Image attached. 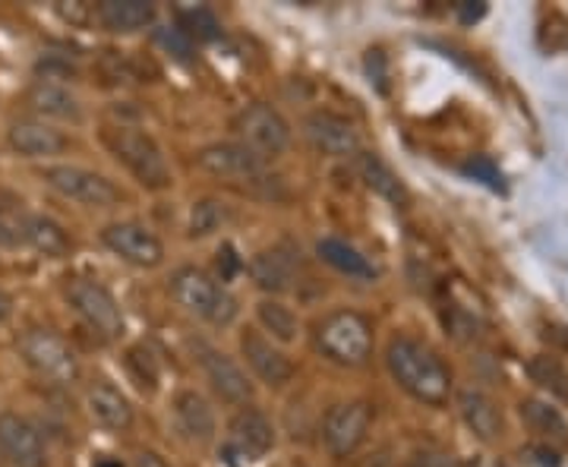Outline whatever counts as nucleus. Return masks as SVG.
I'll return each mask as SVG.
<instances>
[{
	"mask_svg": "<svg viewBox=\"0 0 568 467\" xmlns=\"http://www.w3.org/2000/svg\"><path fill=\"white\" fill-rule=\"evenodd\" d=\"M386 369L392 383L420 405L443 407L452 398V369L417 338L395 335L386 347Z\"/></svg>",
	"mask_w": 568,
	"mask_h": 467,
	"instance_id": "obj_1",
	"label": "nucleus"
},
{
	"mask_svg": "<svg viewBox=\"0 0 568 467\" xmlns=\"http://www.w3.org/2000/svg\"><path fill=\"white\" fill-rule=\"evenodd\" d=\"M168 294L186 316L215 328H227L241 316V301L203 265H178L168 278Z\"/></svg>",
	"mask_w": 568,
	"mask_h": 467,
	"instance_id": "obj_2",
	"label": "nucleus"
},
{
	"mask_svg": "<svg viewBox=\"0 0 568 467\" xmlns=\"http://www.w3.org/2000/svg\"><path fill=\"white\" fill-rule=\"evenodd\" d=\"M104 145L111 149V155L118 159V164L126 167V174L140 183L142 190L149 193H162L174 183L171 174V162L164 155L162 143L142 130V126H130V123H118L104 130Z\"/></svg>",
	"mask_w": 568,
	"mask_h": 467,
	"instance_id": "obj_3",
	"label": "nucleus"
},
{
	"mask_svg": "<svg viewBox=\"0 0 568 467\" xmlns=\"http://www.w3.org/2000/svg\"><path fill=\"white\" fill-rule=\"evenodd\" d=\"M313 345L328 364L361 369L373 357V323L361 309H332L320 323L313 325Z\"/></svg>",
	"mask_w": 568,
	"mask_h": 467,
	"instance_id": "obj_4",
	"label": "nucleus"
},
{
	"mask_svg": "<svg viewBox=\"0 0 568 467\" xmlns=\"http://www.w3.org/2000/svg\"><path fill=\"white\" fill-rule=\"evenodd\" d=\"M39 177L58 196L82 205V209H92V212L118 209L123 203V193L118 183L111 181V177H104L102 171H92V167H82V164H44L39 171Z\"/></svg>",
	"mask_w": 568,
	"mask_h": 467,
	"instance_id": "obj_5",
	"label": "nucleus"
},
{
	"mask_svg": "<svg viewBox=\"0 0 568 467\" xmlns=\"http://www.w3.org/2000/svg\"><path fill=\"white\" fill-rule=\"evenodd\" d=\"M17 351H20L22 364L48 383L70 386L80 379V357L54 328H26L17 338Z\"/></svg>",
	"mask_w": 568,
	"mask_h": 467,
	"instance_id": "obj_6",
	"label": "nucleus"
},
{
	"mask_svg": "<svg viewBox=\"0 0 568 467\" xmlns=\"http://www.w3.org/2000/svg\"><path fill=\"white\" fill-rule=\"evenodd\" d=\"M63 297H67V304L73 306V313L80 316L82 323L89 325L95 335H102L104 342L123 338L126 319H123L121 304H118V297L99 278H89V275L67 278Z\"/></svg>",
	"mask_w": 568,
	"mask_h": 467,
	"instance_id": "obj_7",
	"label": "nucleus"
},
{
	"mask_svg": "<svg viewBox=\"0 0 568 467\" xmlns=\"http://www.w3.org/2000/svg\"><path fill=\"white\" fill-rule=\"evenodd\" d=\"M234 140L244 143L250 152H256L260 159H278L291 149L294 140V130L275 104L268 102H253L244 104L237 114H234Z\"/></svg>",
	"mask_w": 568,
	"mask_h": 467,
	"instance_id": "obj_8",
	"label": "nucleus"
},
{
	"mask_svg": "<svg viewBox=\"0 0 568 467\" xmlns=\"http://www.w3.org/2000/svg\"><path fill=\"white\" fill-rule=\"evenodd\" d=\"M237 351H241L237 361L244 364V369L250 373V379L260 383V386L272 388V392H278V388L287 386V383L294 379V373H297V366L287 357V351H284L282 345H275L272 338H265L256 325L241 328V335H237Z\"/></svg>",
	"mask_w": 568,
	"mask_h": 467,
	"instance_id": "obj_9",
	"label": "nucleus"
},
{
	"mask_svg": "<svg viewBox=\"0 0 568 467\" xmlns=\"http://www.w3.org/2000/svg\"><path fill=\"white\" fill-rule=\"evenodd\" d=\"M373 405L364 398L338 402L325 410L323 417V446L332 458H351L357 455L373 429Z\"/></svg>",
	"mask_w": 568,
	"mask_h": 467,
	"instance_id": "obj_10",
	"label": "nucleus"
},
{
	"mask_svg": "<svg viewBox=\"0 0 568 467\" xmlns=\"http://www.w3.org/2000/svg\"><path fill=\"white\" fill-rule=\"evenodd\" d=\"M278 446V429L272 424V417L260 410L256 405L237 407L224 427V448L227 455L241 458L246 465H256L268 458Z\"/></svg>",
	"mask_w": 568,
	"mask_h": 467,
	"instance_id": "obj_11",
	"label": "nucleus"
},
{
	"mask_svg": "<svg viewBox=\"0 0 568 467\" xmlns=\"http://www.w3.org/2000/svg\"><path fill=\"white\" fill-rule=\"evenodd\" d=\"M99 241L111 256H118L121 263L142 268V272H152L164 263L162 237L149 224L133 222V219L108 222L99 231Z\"/></svg>",
	"mask_w": 568,
	"mask_h": 467,
	"instance_id": "obj_12",
	"label": "nucleus"
},
{
	"mask_svg": "<svg viewBox=\"0 0 568 467\" xmlns=\"http://www.w3.org/2000/svg\"><path fill=\"white\" fill-rule=\"evenodd\" d=\"M196 361L203 369V379L209 383V392L227 407H246L253 405V395H256V383L250 379V373L237 357H231L227 351L212 345H200L196 351Z\"/></svg>",
	"mask_w": 568,
	"mask_h": 467,
	"instance_id": "obj_13",
	"label": "nucleus"
},
{
	"mask_svg": "<svg viewBox=\"0 0 568 467\" xmlns=\"http://www.w3.org/2000/svg\"><path fill=\"white\" fill-rule=\"evenodd\" d=\"M304 136L306 143L313 145V152H320L323 159H335V162H354L364 152V140L361 130L347 121L338 111H310L304 118Z\"/></svg>",
	"mask_w": 568,
	"mask_h": 467,
	"instance_id": "obj_14",
	"label": "nucleus"
},
{
	"mask_svg": "<svg viewBox=\"0 0 568 467\" xmlns=\"http://www.w3.org/2000/svg\"><path fill=\"white\" fill-rule=\"evenodd\" d=\"M196 167L209 174V177H219V181H246L253 183L256 177L265 174V159H260L256 152H250L244 143L237 140H224V143H209L196 152Z\"/></svg>",
	"mask_w": 568,
	"mask_h": 467,
	"instance_id": "obj_15",
	"label": "nucleus"
},
{
	"mask_svg": "<svg viewBox=\"0 0 568 467\" xmlns=\"http://www.w3.org/2000/svg\"><path fill=\"white\" fill-rule=\"evenodd\" d=\"M174 427L193 446H212L219 439V410L200 388H178L171 398Z\"/></svg>",
	"mask_w": 568,
	"mask_h": 467,
	"instance_id": "obj_16",
	"label": "nucleus"
},
{
	"mask_svg": "<svg viewBox=\"0 0 568 467\" xmlns=\"http://www.w3.org/2000/svg\"><path fill=\"white\" fill-rule=\"evenodd\" d=\"M7 149L29 162H51L70 149V136L54 123L22 118L7 126Z\"/></svg>",
	"mask_w": 568,
	"mask_h": 467,
	"instance_id": "obj_17",
	"label": "nucleus"
},
{
	"mask_svg": "<svg viewBox=\"0 0 568 467\" xmlns=\"http://www.w3.org/2000/svg\"><path fill=\"white\" fill-rule=\"evenodd\" d=\"M246 272H250L253 285L260 287L265 297H278V294H287L294 287V282H297L301 260H297L294 246L272 244L263 246L260 253H253Z\"/></svg>",
	"mask_w": 568,
	"mask_h": 467,
	"instance_id": "obj_18",
	"label": "nucleus"
},
{
	"mask_svg": "<svg viewBox=\"0 0 568 467\" xmlns=\"http://www.w3.org/2000/svg\"><path fill=\"white\" fill-rule=\"evenodd\" d=\"M0 455L13 467H48V448L39 427L22 414H0Z\"/></svg>",
	"mask_w": 568,
	"mask_h": 467,
	"instance_id": "obj_19",
	"label": "nucleus"
},
{
	"mask_svg": "<svg viewBox=\"0 0 568 467\" xmlns=\"http://www.w3.org/2000/svg\"><path fill=\"white\" fill-rule=\"evenodd\" d=\"M26 104L39 114V121H58L80 126L85 121V108H82L80 95L70 89V82L54 80H32L29 92H26Z\"/></svg>",
	"mask_w": 568,
	"mask_h": 467,
	"instance_id": "obj_20",
	"label": "nucleus"
},
{
	"mask_svg": "<svg viewBox=\"0 0 568 467\" xmlns=\"http://www.w3.org/2000/svg\"><path fill=\"white\" fill-rule=\"evenodd\" d=\"M85 410H89L92 424L108 429V433H130L133 424H136L133 402L108 379H95L92 386L85 388Z\"/></svg>",
	"mask_w": 568,
	"mask_h": 467,
	"instance_id": "obj_21",
	"label": "nucleus"
},
{
	"mask_svg": "<svg viewBox=\"0 0 568 467\" xmlns=\"http://www.w3.org/2000/svg\"><path fill=\"white\" fill-rule=\"evenodd\" d=\"M92 20L111 35H136L152 29L159 20V7L149 0H102L92 7Z\"/></svg>",
	"mask_w": 568,
	"mask_h": 467,
	"instance_id": "obj_22",
	"label": "nucleus"
},
{
	"mask_svg": "<svg viewBox=\"0 0 568 467\" xmlns=\"http://www.w3.org/2000/svg\"><path fill=\"white\" fill-rule=\"evenodd\" d=\"M455 407H458V414H462V420H465V427L480 439V443H496V439H503V414H499V407L496 402L489 398L487 392H480V388H462L458 395H455Z\"/></svg>",
	"mask_w": 568,
	"mask_h": 467,
	"instance_id": "obj_23",
	"label": "nucleus"
},
{
	"mask_svg": "<svg viewBox=\"0 0 568 467\" xmlns=\"http://www.w3.org/2000/svg\"><path fill=\"white\" fill-rule=\"evenodd\" d=\"M22 241L29 250L41 253L44 260H63L73 253V241L63 231V224L54 222L51 215H39V212L22 215Z\"/></svg>",
	"mask_w": 568,
	"mask_h": 467,
	"instance_id": "obj_24",
	"label": "nucleus"
},
{
	"mask_svg": "<svg viewBox=\"0 0 568 467\" xmlns=\"http://www.w3.org/2000/svg\"><path fill=\"white\" fill-rule=\"evenodd\" d=\"M253 313H256V328L275 345L291 347L301 342V316L282 297H260Z\"/></svg>",
	"mask_w": 568,
	"mask_h": 467,
	"instance_id": "obj_25",
	"label": "nucleus"
},
{
	"mask_svg": "<svg viewBox=\"0 0 568 467\" xmlns=\"http://www.w3.org/2000/svg\"><path fill=\"white\" fill-rule=\"evenodd\" d=\"M316 256L347 278H357V282H376L379 278V268L369 263V256H364L354 244H347L345 237H320Z\"/></svg>",
	"mask_w": 568,
	"mask_h": 467,
	"instance_id": "obj_26",
	"label": "nucleus"
},
{
	"mask_svg": "<svg viewBox=\"0 0 568 467\" xmlns=\"http://www.w3.org/2000/svg\"><path fill=\"white\" fill-rule=\"evenodd\" d=\"M354 167H357V174H361V181L376 193V196H383L386 203L398 205V209H405L410 203V196H407V186L402 183V177L392 171V164L383 162L376 152H361L357 159H354Z\"/></svg>",
	"mask_w": 568,
	"mask_h": 467,
	"instance_id": "obj_27",
	"label": "nucleus"
},
{
	"mask_svg": "<svg viewBox=\"0 0 568 467\" xmlns=\"http://www.w3.org/2000/svg\"><path fill=\"white\" fill-rule=\"evenodd\" d=\"M227 222H231V205L219 200V196H203L186 212V237L190 241H205V237L224 231Z\"/></svg>",
	"mask_w": 568,
	"mask_h": 467,
	"instance_id": "obj_28",
	"label": "nucleus"
},
{
	"mask_svg": "<svg viewBox=\"0 0 568 467\" xmlns=\"http://www.w3.org/2000/svg\"><path fill=\"white\" fill-rule=\"evenodd\" d=\"M518 417L525 420V427L534 429V433H540L544 439H556V443L568 439L566 414H562L559 407L552 405V402H540V398H525V402L518 405Z\"/></svg>",
	"mask_w": 568,
	"mask_h": 467,
	"instance_id": "obj_29",
	"label": "nucleus"
},
{
	"mask_svg": "<svg viewBox=\"0 0 568 467\" xmlns=\"http://www.w3.org/2000/svg\"><path fill=\"white\" fill-rule=\"evenodd\" d=\"M178 29L190 44H212L222 35V22L209 7H181L178 10Z\"/></svg>",
	"mask_w": 568,
	"mask_h": 467,
	"instance_id": "obj_30",
	"label": "nucleus"
},
{
	"mask_svg": "<svg viewBox=\"0 0 568 467\" xmlns=\"http://www.w3.org/2000/svg\"><path fill=\"white\" fill-rule=\"evenodd\" d=\"M528 376L537 386L549 392V398L568 402V369L549 354H537L528 361Z\"/></svg>",
	"mask_w": 568,
	"mask_h": 467,
	"instance_id": "obj_31",
	"label": "nucleus"
},
{
	"mask_svg": "<svg viewBox=\"0 0 568 467\" xmlns=\"http://www.w3.org/2000/svg\"><path fill=\"white\" fill-rule=\"evenodd\" d=\"M446 328L458 342H477L480 338V323L474 319V313H467L465 306H448Z\"/></svg>",
	"mask_w": 568,
	"mask_h": 467,
	"instance_id": "obj_32",
	"label": "nucleus"
},
{
	"mask_svg": "<svg viewBox=\"0 0 568 467\" xmlns=\"http://www.w3.org/2000/svg\"><path fill=\"white\" fill-rule=\"evenodd\" d=\"M22 215L26 212H17V209H3L0 205V250H22L26 241H22Z\"/></svg>",
	"mask_w": 568,
	"mask_h": 467,
	"instance_id": "obj_33",
	"label": "nucleus"
},
{
	"mask_svg": "<svg viewBox=\"0 0 568 467\" xmlns=\"http://www.w3.org/2000/svg\"><path fill=\"white\" fill-rule=\"evenodd\" d=\"M142 364L140 369H130L133 373V379L140 383V388H155L159 383V366H155V357L145 351V347H133L130 354H126V366H136Z\"/></svg>",
	"mask_w": 568,
	"mask_h": 467,
	"instance_id": "obj_34",
	"label": "nucleus"
},
{
	"mask_svg": "<svg viewBox=\"0 0 568 467\" xmlns=\"http://www.w3.org/2000/svg\"><path fill=\"white\" fill-rule=\"evenodd\" d=\"M364 70H366V80L369 85L376 89V92H388V58L379 51V48H369L364 58Z\"/></svg>",
	"mask_w": 568,
	"mask_h": 467,
	"instance_id": "obj_35",
	"label": "nucleus"
},
{
	"mask_svg": "<svg viewBox=\"0 0 568 467\" xmlns=\"http://www.w3.org/2000/svg\"><path fill=\"white\" fill-rule=\"evenodd\" d=\"M159 44H162L164 51H171L178 61H190V54H193V44L186 41V35H183L178 26H164V29H159Z\"/></svg>",
	"mask_w": 568,
	"mask_h": 467,
	"instance_id": "obj_36",
	"label": "nucleus"
},
{
	"mask_svg": "<svg viewBox=\"0 0 568 467\" xmlns=\"http://www.w3.org/2000/svg\"><path fill=\"white\" fill-rule=\"evenodd\" d=\"M244 268L246 263L237 256V250L231 244H222V250H219V275H215V278H219L222 285H227V282H234Z\"/></svg>",
	"mask_w": 568,
	"mask_h": 467,
	"instance_id": "obj_37",
	"label": "nucleus"
},
{
	"mask_svg": "<svg viewBox=\"0 0 568 467\" xmlns=\"http://www.w3.org/2000/svg\"><path fill=\"white\" fill-rule=\"evenodd\" d=\"M407 467H458V461L446 455V451H436V448H420L410 455Z\"/></svg>",
	"mask_w": 568,
	"mask_h": 467,
	"instance_id": "obj_38",
	"label": "nucleus"
},
{
	"mask_svg": "<svg viewBox=\"0 0 568 467\" xmlns=\"http://www.w3.org/2000/svg\"><path fill=\"white\" fill-rule=\"evenodd\" d=\"M521 458L528 461V465L534 467H559L562 461H559V455L552 451L549 446H528L525 451H521Z\"/></svg>",
	"mask_w": 568,
	"mask_h": 467,
	"instance_id": "obj_39",
	"label": "nucleus"
},
{
	"mask_svg": "<svg viewBox=\"0 0 568 467\" xmlns=\"http://www.w3.org/2000/svg\"><path fill=\"white\" fill-rule=\"evenodd\" d=\"M467 174H474V177H480L489 186H503V177H499V171H496V164L489 162V159H474V162H467Z\"/></svg>",
	"mask_w": 568,
	"mask_h": 467,
	"instance_id": "obj_40",
	"label": "nucleus"
},
{
	"mask_svg": "<svg viewBox=\"0 0 568 467\" xmlns=\"http://www.w3.org/2000/svg\"><path fill=\"white\" fill-rule=\"evenodd\" d=\"M58 13H61V20L67 22H85L92 17V7L89 3H58Z\"/></svg>",
	"mask_w": 568,
	"mask_h": 467,
	"instance_id": "obj_41",
	"label": "nucleus"
},
{
	"mask_svg": "<svg viewBox=\"0 0 568 467\" xmlns=\"http://www.w3.org/2000/svg\"><path fill=\"white\" fill-rule=\"evenodd\" d=\"M458 13H462V22H477L487 13V3H477V7H474V3H462Z\"/></svg>",
	"mask_w": 568,
	"mask_h": 467,
	"instance_id": "obj_42",
	"label": "nucleus"
},
{
	"mask_svg": "<svg viewBox=\"0 0 568 467\" xmlns=\"http://www.w3.org/2000/svg\"><path fill=\"white\" fill-rule=\"evenodd\" d=\"M136 467H168L162 455H155V451H140L136 455Z\"/></svg>",
	"mask_w": 568,
	"mask_h": 467,
	"instance_id": "obj_43",
	"label": "nucleus"
},
{
	"mask_svg": "<svg viewBox=\"0 0 568 467\" xmlns=\"http://www.w3.org/2000/svg\"><path fill=\"white\" fill-rule=\"evenodd\" d=\"M10 316H13V297L0 287V325L7 323Z\"/></svg>",
	"mask_w": 568,
	"mask_h": 467,
	"instance_id": "obj_44",
	"label": "nucleus"
},
{
	"mask_svg": "<svg viewBox=\"0 0 568 467\" xmlns=\"http://www.w3.org/2000/svg\"><path fill=\"white\" fill-rule=\"evenodd\" d=\"M95 467H123L121 461H108V458H104V461H95Z\"/></svg>",
	"mask_w": 568,
	"mask_h": 467,
	"instance_id": "obj_45",
	"label": "nucleus"
}]
</instances>
